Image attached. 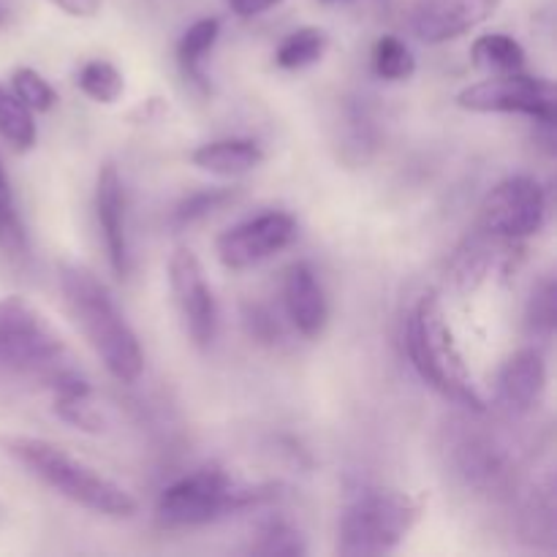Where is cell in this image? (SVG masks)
<instances>
[{
    "label": "cell",
    "mask_w": 557,
    "mask_h": 557,
    "mask_svg": "<svg viewBox=\"0 0 557 557\" xmlns=\"http://www.w3.org/2000/svg\"><path fill=\"white\" fill-rule=\"evenodd\" d=\"M270 487H243L223 468L207 466L169 484L156 504V522L166 531H185L253 509L272 498Z\"/></svg>",
    "instance_id": "obj_4"
},
{
    "label": "cell",
    "mask_w": 557,
    "mask_h": 557,
    "mask_svg": "<svg viewBox=\"0 0 557 557\" xmlns=\"http://www.w3.org/2000/svg\"><path fill=\"white\" fill-rule=\"evenodd\" d=\"M96 218L101 228L103 248H107L109 267L117 277L131 272V245H128V201L125 185L114 163H103L96 180Z\"/></svg>",
    "instance_id": "obj_12"
},
{
    "label": "cell",
    "mask_w": 557,
    "mask_h": 557,
    "mask_svg": "<svg viewBox=\"0 0 557 557\" xmlns=\"http://www.w3.org/2000/svg\"><path fill=\"white\" fill-rule=\"evenodd\" d=\"M493 264H495V253L487 243V234H484V237L468 239L466 248L457 250L449 275L460 292H473V288L482 286V283L487 281L490 267Z\"/></svg>",
    "instance_id": "obj_20"
},
{
    "label": "cell",
    "mask_w": 557,
    "mask_h": 557,
    "mask_svg": "<svg viewBox=\"0 0 557 557\" xmlns=\"http://www.w3.org/2000/svg\"><path fill=\"white\" fill-rule=\"evenodd\" d=\"M5 449L47 487L69 498L71 504L92 511V515L128 520L139 511V504L123 484L109 479L107 473H101L82 457L71 455L60 444H52L47 438L16 435V438H5Z\"/></svg>",
    "instance_id": "obj_2"
},
{
    "label": "cell",
    "mask_w": 557,
    "mask_h": 557,
    "mask_svg": "<svg viewBox=\"0 0 557 557\" xmlns=\"http://www.w3.org/2000/svg\"><path fill=\"white\" fill-rule=\"evenodd\" d=\"M471 58L479 69H490L495 74H509L525 65V49L517 38L506 33H487L479 36L471 47Z\"/></svg>",
    "instance_id": "obj_18"
},
{
    "label": "cell",
    "mask_w": 557,
    "mask_h": 557,
    "mask_svg": "<svg viewBox=\"0 0 557 557\" xmlns=\"http://www.w3.org/2000/svg\"><path fill=\"white\" fill-rule=\"evenodd\" d=\"M11 90L30 112H49L58 101L52 85L33 69H16L11 74Z\"/></svg>",
    "instance_id": "obj_27"
},
{
    "label": "cell",
    "mask_w": 557,
    "mask_h": 557,
    "mask_svg": "<svg viewBox=\"0 0 557 557\" xmlns=\"http://www.w3.org/2000/svg\"><path fill=\"white\" fill-rule=\"evenodd\" d=\"M11 20V5L9 0H0V25H5V22Z\"/></svg>",
    "instance_id": "obj_31"
},
{
    "label": "cell",
    "mask_w": 557,
    "mask_h": 557,
    "mask_svg": "<svg viewBox=\"0 0 557 557\" xmlns=\"http://www.w3.org/2000/svg\"><path fill=\"white\" fill-rule=\"evenodd\" d=\"M283 305H286L288 321L302 337L313 341L324 332L326 319H330V305H326V294L321 288L319 275L308 261H297L286 270Z\"/></svg>",
    "instance_id": "obj_14"
},
{
    "label": "cell",
    "mask_w": 557,
    "mask_h": 557,
    "mask_svg": "<svg viewBox=\"0 0 557 557\" xmlns=\"http://www.w3.org/2000/svg\"><path fill=\"white\" fill-rule=\"evenodd\" d=\"M0 136L16 150H30L38 136L30 109L3 85H0Z\"/></svg>",
    "instance_id": "obj_22"
},
{
    "label": "cell",
    "mask_w": 557,
    "mask_h": 557,
    "mask_svg": "<svg viewBox=\"0 0 557 557\" xmlns=\"http://www.w3.org/2000/svg\"><path fill=\"white\" fill-rule=\"evenodd\" d=\"M457 107L479 114H525V117L553 128L557 117V92L553 82L544 76L509 71V74H495L466 87L457 96Z\"/></svg>",
    "instance_id": "obj_7"
},
{
    "label": "cell",
    "mask_w": 557,
    "mask_h": 557,
    "mask_svg": "<svg viewBox=\"0 0 557 557\" xmlns=\"http://www.w3.org/2000/svg\"><path fill=\"white\" fill-rule=\"evenodd\" d=\"M232 199H234L232 188L196 190V194H190L188 199H183L177 207H174V212H172L174 226H190V223L201 221V218H207V215H212L215 210H221V207Z\"/></svg>",
    "instance_id": "obj_26"
},
{
    "label": "cell",
    "mask_w": 557,
    "mask_h": 557,
    "mask_svg": "<svg viewBox=\"0 0 557 557\" xmlns=\"http://www.w3.org/2000/svg\"><path fill=\"white\" fill-rule=\"evenodd\" d=\"M250 553L267 557H299L308 555V544H305V536L297 525H292L283 517H272V520L261 522V528L256 531Z\"/></svg>",
    "instance_id": "obj_21"
},
{
    "label": "cell",
    "mask_w": 557,
    "mask_h": 557,
    "mask_svg": "<svg viewBox=\"0 0 557 557\" xmlns=\"http://www.w3.org/2000/svg\"><path fill=\"white\" fill-rule=\"evenodd\" d=\"M196 169L215 177H243L264 163V150L253 139H215L190 152Z\"/></svg>",
    "instance_id": "obj_16"
},
{
    "label": "cell",
    "mask_w": 557,
    "mask_h": 557,
    "mask_svg": "<svg viewBox=\"0 0 557 557\" xmlns=\"http://www.w3.org/2000/svg\"><path fill=\"white\" fill-rule=\"evenodd\" d=\"M52 400L54 413L71 428L92 435L107 430V417L92 400V386L76 373L52 375Z\"/></svg>",
    "instance_id": "obj_15"
},
{
    "label": "cell",
    "mask_w": 557,
    "mask_h": 557,
    "mask_svg": "<svg viewBox=\"0 0 557 557\" xmlns=\"http://www.w3.org/2000/svg\"><path fill=\"white\" fill-rule=\"evenodd\" d=\"M294 239H297V221L288 212L272 210L226 228L218 237L215 250L226 270L239 272L272 259L286 250Z\"/></svg>",
    "instance_id": "obj_9"
},
{
    "label": "cell",
    "mask_w": 557,
    "mask_h": 557,
    "mask_svg": "<svg viewBox=\"0 0 557 557\" xmlns=\"http://www.w3.org/2000/svg\"><path fill=\"white\" fill-rule=\"evenodd\" d=\"M76 85L87 98L98 103H114L125 92L123 74L109 60H90V63L82 65Z\"/></svg>",
    "instance_id": "obj_23"
},
{
    "label": "cell",
    "mask_w": 557,
    "mask_h": 557,
    "mask_svg": "<svg viewBox=\"0 0 557 557\" xmlns=\"http://www.w3.org/2000/svg\"><path fill=\"white\" fill-rule=\"evenodd\" d=\"M169 288L190 341L199 348L210 346L218 332V305L205 267L190 248H177L169 259Z\"/></svg>",
    "instance_id": "obj_10"
},
{
    "label": "cell",
    "mask_w": 557,
    "mask_h": 557,
    "mask_svg": "<svg viewBox=\"0 0 557 557\" xmlns=\"http://www.w3.org/2000/svg\"><path fill=\"white\" fill-rule=\"evenodd\" d=\"M373 71L386 82H406L417 71V58L397 36H384L373 47Z\"/></svg>",
    "instance_id": "obj_24"
},
{
    "label": "cell",
    "mask_w": 557,
    "mask_h": 557,
    "mask_svg": "<svg viewBox=\"0 0 557 557\" xmlns=\"http://www.w3.org/2000/svg\"><path fill=\"white\" fill-rule=\"evenodd\" d=\"M547 223V194L542 183L528 174L504 180L482 201L479 226L490 237L525 239L539 234Z\"/></svg>",
    "instance_id": "obj_8"
},
{
    "label": "cell",
    "mask_w": 557,
    "mask_h": 557,
    "mask_svg": "<svg viewBox=\"0 0 557 557\" xmlns=\"http://www.w3.org/2000/svg\"><path fill=\"white\" fill-rule=\"evenodd\" d=\"M528 330H531L533 337H553L557 326V286L555 277H544L533 286L531 299H528Z\"/></svg>",
    "instance_id": "obj_25"
},
{
    "label": "cell",
    "mask_w": 557,
    "mask_h": 557,
    "mask_svg": "<svg viewBox=\"0 0 557 557\" xmlns=\"http://www.w3.org/2000/svg\"><path fill=\"white\" fill-rule=\"evenodd\" d=\"M422 517V500L403 490H362L346 504L337 528V553L373 557L406 542Z\"/></svg>",
    "instance_id": "obj_5"
},
{
    "label": "cell",
    "mask_w": 557,
    "mask_h": 557,
    "mask_svg": "<svg viewBox=\"0 0 557 557\" xmlns=\"http://www.w3.org/2000/svg\"><path fill=\"white\" fill-rule=\"evenodd\" d=\"M52 3L69 16H76V20H92L101 11L103 0H52Z\"/></svg>",
    "instance_id": "obj_29"
},
{
    "label": "cell",
    "mask_w": 557,
    "mask_h": 557,
    "mask_svg": "<svg viewBox=\"0 0 557 557\" xmlns=\"http://www.w3.org/2000/svg\"><path fill=\"white\" fill-rule=\"evenodd\" d=\"M326 47H330V36L321 27H299L283 38L275 52V63L286 71L308 69L324 58Z\"/></svg>",
    "instance_id": "obj_19"
},
{
    "label": "cell",
    "mask_w": 557,
    "mask_h": 557,
    "mask_svg": "<svg viewBox=\"0 0 557 557\" xmlns=\"http://www.w3.org/2000/svg\"><path fill=\"white\" fill-rule=\"evenodd\" d=\"M330 3H335V0H330Z\"/></svg>",
    "instance_id": "obj_32"
},
{
    "label": "cell",
    "mask_w": 557,
    "mask_h": 557,
    "mask_svg": "<svg viewBox=\"0 0 557 557\" xmlns=\"http://www.w3.org/2000/svg\"><path fill=\"white\" fill-rule=\"evenodd\" d=\"M65 351L52 321L25 297L0 299V370L3 373H41Z\"/></svg>",
    "instance_id": "obj_6"
},
{
    "label": "cell",
    "mask_w": 557,
    "mask_h": 557,
    "mask_svg": "<svg viewBox=\"0 0 557 557\" xmlns=\"http://www.w3.org/2000/svg\"><path fill=\"white\" fill-rule=\"evenodd\" d=\"M218 36H221V20L215 16H205V20L194 22L188 30L183 33L177 44V58L183 65L185 76L194 79L196 85H205V74H201V63L210 54V49L215 47Z\"/></svg>",
    "instance_id": "obj_17"
},
{
    "label": "cell",
    "mask_w": 557,
    "mask_h": 557,
    "mask_svg": "<svg viewBox=\"0 0 557 557\" xmlns=\"http://www.w3.org/2000/svg\"><path fill=\"white\" fill-rule=\"evenodd\" d=\"M0 248L11 250V253L25 248V232H22V223L16 218L14 196H11V185L3 166H0Z\"/></svg>",
    "instance_id": "obj_28"
},
{
    "label": "cell",
    "mask_w": 557,
    "mask_h": 557,
    "mask_svg": "<svg viewBox=\"0 0 557 557\" xmlns=\"http://www.w3.org/2000/svg\"><path fill=\"white\" fill-rule=\"evenodd\" d=\"M406 348L413 370L422 375L424 384H430L438 395L457 403L466 411H487V403L468 370L449 321H446V310L438 294H424L413 305L406 326Z\"/></svg>",
    "instance_id": "obj_3"
},
{
    "label": "cell",
    "mask_w": 557,
    "mask_h": 557,
    "mask_svg": "<svg viewBox=\"0 0 557 557\" xmlns=\"http://www.w3.org/2000/svg\"><path fill=\"white\" fill-rule=\"evenodd\" d=\"M547 389V362L536 348L511 354L498 373V403L511 417H525L542 403Z\"/></svg>",
    "instance_id": "obj_13"
},
{
    "label": "cell",
    "mask_w": 557,
    "mask_h": 557,
    "mask_svg": "<svg viewBox=\"0 0 557 557\" xmlns=\"http://www.w3.org/2000/svg\"><path fill=\"white\" fill-rule=\"evenodd\" d=\"M60 288L71 319L109 375L120 384H136L145 373V351L109 288L82 264L60 267Z\"/></svg>",
    "instance_id": "obj_1"
},
{
    "label": "cell",
    "mask_w": 557,
    "mask_h": 557,
    "mask_svg": "<svg viewBox=\"0 0 557 557\" xmlns=\"http://www.w3.org/2000/svg\"><path fill=\"white\" fill-rule=\"evenodd\" d=\"M504 0H417L411 25L422 41L446 44L487 22Z\"/></svg>",
    "instance_id": "obj_11"
},
{
    "label": "cell",
    "mask_w": 557,
    "mask_h": 557,
    "mask_svg": "<svg viewBox=\"0 0 557 557\" xmlns=\"http://www.w3.org/2000/svg\"><path fill=\"white\" fill-rule=\"evenodd\" d=\"M226 3L234 14L243 16V20H250V16H259L264 14V11L275 9V5H281L283 0H226Z\"/></svg>",
    "instance_id": "obj_30"
}]
</instances>
